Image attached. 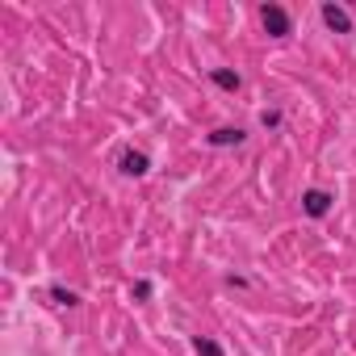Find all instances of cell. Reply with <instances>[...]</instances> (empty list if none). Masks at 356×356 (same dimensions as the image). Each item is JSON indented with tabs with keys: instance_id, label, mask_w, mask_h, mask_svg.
<instances>
[{
	"instance_id": "obj_5",
	"label": "cell",
	"mask_w": 356,
	"mask_h": 356,
	"mask_svg": "<svg viewBox=\"0 0 356 356\" xmlns=\"http://www.w3.org/2000/svg\"><path fill=\"white\" fill-rule=\"evenodd\" d=\"M244 139H248V135H244L239 126H222V130L210 135V147H239Z\"/></svg>"
},
{
	"instance_id": "obj_8",
	"label": "cell",
	"mask_w": 356,
	"mask_h": 356,
	"mask_svg": "<svg viewBox=\"0 0 356 356\" xmlns=\"http://www.w3.org/2000/svg\"><path fill=\"white\" fill-rule=\"evenodd\" d=\"M193 348H197V356H222V344H214V339H205V335H197Z\"/></svg>"
},
{
	"instance_id": "obj_3",
	"label": "cell",
	"mask_w": 356,
	"mask_h": 356,
	"mask_svg": "<svg viewBox=\"0 0 356 356\" xmlns=\"http://www.w3.org/2000/svg\"><path fill=\"white\" fill-rule=\"evenodd\" d=\"M323 22H327V30H335V34H352V17H348V9H339V5H323Z\"/></svg>"
},
{
	"instance_id": "obj_10",
	"label": "cell",
	"mask_w": 356,
	"mask_h": 356,
	"mask_svg": "<svg viewBox=\"0 0 356 356\" xmlns=\"http://www.w3.org/2000/svg\"><path fill=\"white\" fill-rule=\"evenodd\" d=\"M135 298L147 302V298H151V281H139V285H135Z\"/></svg>"
},
{
	"instance_id": "obj_7",
	"label": "cell",
	"mask_w": 356,
	"mask_h": 356,
	"mask_svg": "<svg viewBox=\"0 0 356 356\" xmlns=\"http://www.w3.org/2000/svg\"><path fill=\"white\" fill-rule=\"evenodd\" d=\"M51 298H55L59 306H80V294H71V289H63V285H51Z\"/></svg>"
},
{
	"instance_id": "obj_1",
	"label": "cell",
	"mask_w": 356,
	"mask_h": 356,
	"mask_svg": "<svg viewBox=\"0 0 356 356\" xmlns=\"http://www.w3.org/2000/svg\"><path fill=\"white\" fill-rule=\"evenodd\" d=\"M260 22H264V30H269L273 38H285V34L294 30V22H289V13H285L281 5H264V9H260Z\"/></svg>"
},
{
	"instance_id": "obj_6",
	"label": "cell",
	"mask_w": 356,
	"mask_h": 356,
	"mask_svg": "<svg viewBox=\"0 0 356 356\" xmlns=\"http://www.w3.org/2000/svg\"><path fill=\"white\" fill-rule=\"evenodd\" d=\"M210 80H214L218 88H226V92H239V88H244L239 71H230V67H214V71H210Z\"/></svg>"
},
{
	"instance_id": "obj_4",
	"label": "cell",
	"mask_w": 356,
	"mask_h": 356,
	"mask_svg": "<svg viewBox=\"0 0 356 356\" xmlns=\"http://www.w3.org/2000/svg\"><path fill=\"white\" fill-rule=\"evenodd\" d=\"M117 168H122V172H126V176H143V172H147V168H151V160H147V155H143V151H126V155H122V160H117Z\"/></svg>"
},
{
	"instance_id": "obj_9",
	"label": "cell",
	"mask_w": 356,
	"mask_h": 356,
	"mask_svg": "<svg viewBox=\"0 0 356 356\" xmlns=\"http://www.w3.org/2000/svg\"><path fill=\"white\" fill-rule=\"evenodd\" d=\"M260 122H264V126H281V113H277V109H264Z\"/></svg>"
},
{
	"instance_id": "obj_2",
	"label": "cell",
	"mask_w": 356,
	"mask_h": 356,
	"mask_svg": "<svg viewBox=\"0 0 356 356\" xmlns=\"http://www.w3.org/2000/svg\"><path fill=\"white\" fill-rule=\"evenodd\" d=\"M327 210H331V193H323V189H306L302 193V214L306 218H327Z\"/></svg>"
}]
</instances>
